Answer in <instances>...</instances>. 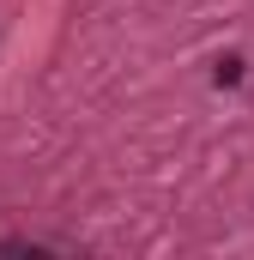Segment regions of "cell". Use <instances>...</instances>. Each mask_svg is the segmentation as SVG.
Wrapping results in <instances>:
<instances>
[{"label": "cell", "mask_w": 254, "mask_h": 260, "mask_svg": "<svg viewBox=\"0 0 254 260\" xmlns=\"http://www.w3.org/2000/svg\"><path fill=\"white\" fill-rule=\"evenodd\" d=\"M242 73H248V61H242V55H224V61L212 67V85H242Z\"/></svg>", "instance_id": "cell-1"}]
</instances>
